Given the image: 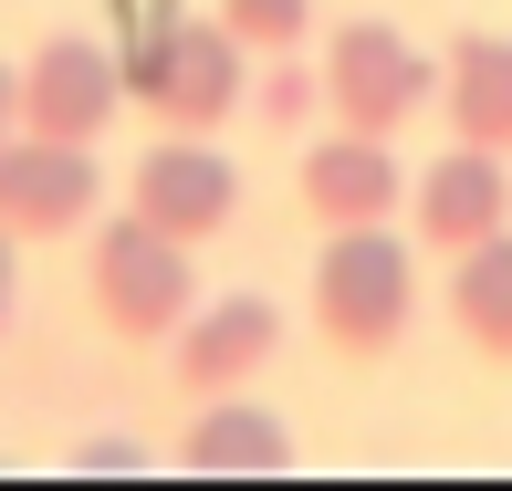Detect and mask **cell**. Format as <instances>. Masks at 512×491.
<instances>
[{
	"mask_svg": "<svg viewBox=\"0 0 512 491\" xmlns=\"http://www.w3.org/2000/svg\"><path fill=\"white\" fill-rule=\"evenodd\" d=\"M220 21L241 53H304V32H314V0H220Z\"/></svg>",
	"mask_w": 512,
	"mask_h": 491,
	"instance_id": "5bb4252c",
	"label": "cell"
},
{
	"mask_svg": "<svg viewBox=\"0 0 512 491\" xmlns=\"http://www.w3.org/2000/svg\"><path fill=\"white\" fill-rule=\"evenodd\" d=\"M189 460L199 481H272V471H293V439H283V418L272 408H251L241 387L230 397H199V418H189Z\"/></svg>",
	"mask_w": 512,
	"mask_h": 491,
	"instance_id": "7c38bea8",
	"label": "cell"
},
{
	"mask_svg": "<svg viewBox=\"0 0 512 491\" xmlns=\"http://www.w3.org/2000/svg\"><path fill=\"white\" fill-rule=\"evenodd\" d=\"M168 345H178L168 366H178V387H189V397H230V387H251L272 356H283V303H262V293H220L209 314L189 303Z\"/></svg>",
	"mask_w": 512,
	"mask_h": 491,
	"instance_id": "ba28073f",
	"label": "cell"
},
{
	"mask_svg": "<svg viewBox=\"0 0 512 491\" xmlns=\"http://www.w3.org/2000/svg\"><path fill=\"white\" fill-rule=\"evenodd\" d=\"M450 262H460V272H450V324H460V345L492 356V366H512V230L450 251Z\"/></svg>",
	"mask_w": 512,
	"mask_h": 491,
	"instance_id": "4fadbf2b",
	"label": "cell"
},
{
	"mask_svg": "<svg viewBox=\"0 0 512 491\" xmlns=\"http://www.w3.org/2000/svg\"><path fill=\"white\" fill-rule=\"evenodd\" d=\"M251 115L262 126H304V115H324V84H314V63L304 53H262V74H251Z\"/></svg>",
	"mask_w": 512,
	"mask_h": 491,
	"instance_id": "9a60e30c",
	"label": "cell"
},
{
	"mask_svg": "<svg viewBox=\"0 0 512 491\" xmlns=\"http://www.w3.org/2000/svg\"><path fill=\"white\" fill-rule=\"evenodd\" d=\"M126 115V84H115V53L95 32H53L21 63V136H63V147H95V136Z\"/></svg>",
	"mask_w": 512,
	"mask_h": 491,
	"instance_id": "8992f818",
	"label": "cell"
},
{
	"mask_svg": "<svg viewBox=\"0 0 512 491\" xmlns=\"http://www.w3.org/2000/svg\"><path fill=\"white\" fill-rule=\"evenodd\" d=\"M439 115H450V147H492L512 157V32H460L439 63Z\"/></svg>",
	"mask_w": 512,
	"mask_h": 491,
	"instance_id": "8fae6325",
	"label": "cell"
},
{
	"mask_svg": "<svg viewBox=\"0 0 512 491\" xmlns=\"http://www.w3.org/2000/svg\"><path fill=\"white\" fill-rule=\"evenodd\" d=\"M408 314H418V262H408L398 230H387V220L324 230V262H314V335L335 345V356L377 366V356H398Z\"/></svg>",
	"mask_w": 512,
	"mask_h": 491,
	"instance_id": "7a4b0ae2",
	"label": "cell"
},
{
	"mask_svg": "<svg viewBox=\"0 0 512 491\" xmlns=\"http://www.w3.org/2000/svg\"><path fill=\"white\" fill-rule=\"evenodd\" d=\"M115 84H126L136 115H157V136H220L230 115L251 105V53L220 21L178 11V21H157V32H126Z\"/></svg>",
	"mask_w": 512,
	"mask_h": 491,
	"instance_id": "6da1fadb",
	"label": "cell"
},
{
	"mask_svg": "<svg viewBox=\"0 0 512 491\" xmlns=\"http://www.w3.org/2000/svg\"><path fill=\"white\" fill-rule=\"evenodd\" d=\"M84 293H95L105 335H126V345H168L178 314L199 303L189 241H168V230H147V220L126 209V220H105L95 251H84Z\"/></svg>",
	"mask_w": 512,
	"mask_h": 491,
	"instance_id": "3957f363",
	"label": "cell"
},
{
	"mask_svg": "<svg viewBox=\"0 0 512 491\" xmlns=\"http://www.w3.org/2000/svg\"><path fill=\"white\" fill-rule=\"evenodd\" d=\"M21 136V63H0V147Z\"/></svg>",
	"mask_w": 512,
	"mask_h": 491,
	"instance_id": "e0dca14e",
	"label": "cell"
},
{
	"mask_svg": "<svg viewBox=\"0 0 512 491\" xmlns=\"http://www.w3.org/2000/svg\"><path fill=\"white\" fill-rule=\"evenodd\" d=\"M126 209L147 230H168V241H220L230 220H241V168H230L209 136H157L147 157L126 168Z\"/></svg>",
	"mask_w": 512,
	"mask_h": 491,
	"instance_id": "5b68a950",
	"label": "cell"
},
{
	"mask_svg": "<svg viewBox=\"0 0 512 491\" xmlns=\"http://www.w3.org/2000/svg\"><path fill=\"white\" fill-rule=\"evenodd\" d=\"M11 314H21V241L0 230V335H11Z\"/></svg>",
	"mask_w": 512,
	"mask_h": 491,
	"instance_id": "2e32d148",
	"label": "cell"
},
{
	"mask_svg": "<svg viewBox=\"0 0 512 491\" xmlns=\"http://www.w3.org/2000/svg\"><path fill=\"white\" fill-rule=\"evenodd\" d=\"M408 199V178H398V157H387V136H324V147L304 157V209L324 230H366V220H387V209Z\"/></svg>",
	"mask_w": 512,
	"mask_h": 491,
	"instance_id": "30bf717a",
	"label": "cell"
},
{
	"mask_svg": "<svg viewBox=\"0 0 512 491\" xmlns=\"http://www.w3.org/2000/svg\"><path fill=\"white\" fill-rule=\"evenodd\" d=\"M314 84H324V115H335L345 136H398L408 115H429L439 63L418 53L408 32H387V21H345V32L324 42Z\"/></svg>",
	"mask_w": 512,
	"mask_h": 491,
	"instance_id": "277c9868",
	"label": "cell"
},
{
	"mask_svg": "<svg viewBox=\"0 0 512 491\" xmlns=\"http://www.w3.org/2000/svg\"><path fill=\"white\" fill-rule=\"evenodd\" d=\"M105 199L95 147H63V136H11L0 147V230L11 241H74Z\"/></svg>",
	"mask_w": 512,
	"mask_h": 491,
	"instance_id": "52a82bcc",
	"label": "cell"
},
{
	"mask_svg": "<svg viewBox=\"0 0 512 491\" xmlns=\"http://www.w3.org/2000/svg\"><path fill=\"white\" fill-rule=\"evenodd\" d=\"M408 220L429 251H471L492 241V230H512V178L492 147H450L429 178H408Z\"/></svg>",
	"mask_w": 512,
	"mask_h": 491,
	"instance_id": "9c48e42d",
	"label": "cell"
}]
</instances>
